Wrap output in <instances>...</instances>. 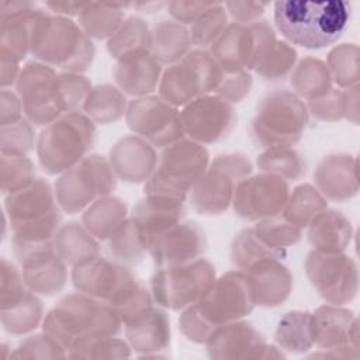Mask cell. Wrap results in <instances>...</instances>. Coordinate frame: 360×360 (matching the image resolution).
Returning <instances> with one entry per match:
<instances>
[{"label":"cell","instance_id":"obj_1","mask_svg":"<svg viewBox=\"0 0 360 360\" xmlns=\"http://www.w3.org/2000/svg\"><path fill=\"white\" fill-rule=\"evenodd\" d=\"M121 321L110 304L82 292L60 300L45 316L44 329L63 349H87L117 335Z\"/></svg>","mask_w":360,"mask_h":360},{"label":"cell","instance_id":"obj_2","mask_svg":"<svg viewBox=\"0 0 360 360\" xmlns=\"http://www.w3.org/2000/svg\"><path fill=\"white\" fill-rule=\"evenodd\" d=\"M255 307L250 284L243 271H229L214 280L179 319L183 333L195 342H208L221 326L248 315Z\"/></svg>","mask_w":360,"mask_h":360},{"label":"cell","instance_id":"obj_3","mask_svg":"<svg viewBox=\"0 0 360 360\" xmlns=\"http://www.w3.org/2000/svg\"><path fill=\"white\" fill-rule=\"evenodd\" d=\"M347 1L290 0L274 3V24L294 45L321 49L336 42L350 20Z\"/></svg>","mask_w":360,"mask_h":360},{"label":"cell","instance_id":"obj_4","mask_svg":"<svg viewBox=\"0 0 360 360\" xmlns=\"http://www.w3.org/2000/svg\"><path fill=\"white\" fill-rule=\"evenodd\" d=\"M56 201L49 183L44 179H35L6 195L4 208L10 219L17 256L30 249L53 243L62 219Z\"/></svg>","mask_w":360,"mask_h":360},{"label":"cell","instance_id":"obj_5","mask_svg":"<svg viewBox=\"0 0 360 360\" xmlns=\"http://www.w3.org/2000/svg\"><path fill=\"white\" fill-rule=\"evenodd\" d=\"M72 280L80 292L110 304L124 322L152 305L141 280L127 267L98 256L76 264Z\"/></svg>","mask_w":360,"mask_h":360},{"label":"cell","instance_id":"obj_6","mask_svg":"<svg viewBox=\"0 0 360 360\" xmlns=\"http://www.w3.org/2000/svg\"><path fill=\"white\" fill-rule=\"evenodd\" d=\"M31 53L44 63L77 73L91 65L94 45L75 21L42 10L35 25Z\"/></svg>","mask_w":360,"mask_h":360},{"label":"cell","instance_id":"obj_7","mask_svg":"<svg viewBox=\"0 0 360 360\" xmlns=\"http://www.w3.org/2000/svg\"><path fill=\"white\" fill-rule=\"evenodd\" d=\"M96 139L93 121L80 112H68L48 124L41 132L37 153L48 174L65 173L91 149Z\"/></svg>","mask_w":360,"mask_h":360},{"label":"cell","instance_id":"obj_8","mask_svg":"<svg viewBox=\"0 0 360 360\" xmlns=\"http://www.w3.org/2000/svg\"><path fill=\"white\" fill-rule=\"evenodd\" d=\"M208 150L191 139L167 145L158 158L152 176L145 183V194L186 200L193 186L208 167Z\"/></svg>","mask_w":360,"mask_h":360},{"label":"cell","instance_id":"obj_9","mask_svg":"<svg viewBox=\"0 0 360 360\" xmlns=\"http://www.w3.org/2000/svg\"><path fill=\"white\" fill-rule=\"evenodd\" d=\"M308 124V110L292 91L276 90L264 96L250 125L252 138L263 148L292 146Z\"/></svg>","mask_w":360,"mask_h":360},{"label":"cell","instance_id":"obj_10","mask_svg":"<svg viewBox=\"0 0 360 360\" xmlns=\"http://www.w3.org/2000/svg\"><path fill=\"white\" fill-rule=\"evenodd\" d=\"M222 76L224 70L214 56L207 51L195 49L165 70L159 93L169 104L184 107L190 101L215 91Z\"/></svg>","mask_w":360,"mask_h":360},{"label":"cell","instance_id":"obj_11","mask_svg":"<svg viewBox=\"0 0 360 360\" xmlns=\"http://www.w3.org/2000/svg\"><path fill=\"white\" fill-rule=\"evenodd\" d=\"M115 187V173L100 155H89L66 170L55 183V195L63 211L76 214Z\"/></svg>","mask_w":360,"mask_h":360},{"label":"cell","instance_id":"obj_12","mask_svg":"<svg viewBox=\"0 0 360 360\" xmlns=\"http://www.w3.org/2000/svg\"><path fill=\"white\" fill-rule=\"evenodd\" d=\"M252 173V165L240 153L219 155L193 186L190 201L201 215H218L226 211L240 180Z\"/></svg>","mask_w":360,"mask_h":360},{"label":"cell","instance_id":"obj_13","mask_svg":"<svg viewBox=\"0 0 360 360\" xmlns=\"http://www.w3.org/2000/svg\"><path fill=\"white\" fill-rule=\"evenodd\" d=\"M215 267L205 259L160 267L150 278L155 301L170 309H183L194 304L214 283Z\"/></svg>","mask_w":360,"mask_h":360},{"label":"cell","instance_id":"obj_14","mask_svg":"<svg viewBox=\"0 0 360 360\" xmlns=\"http://www.w3.org/2000/svg\"><path fill=\"white\" fill-rule=\"evenodd\" d=\"M17 91L27 118L35 125H48L65 114L59 73L49 65L28 62L20 70Z\"/></svg>","mask_w":360,"mask_h":360},{"label":"cell","instance_id":"obj_15","mask_svg":"<svg viewBox=\"0 0 360 360\" xmlns=\"http://www.w3.org/2000/svg\"><path fill=\"white\" fill-rule=\"evenodd\" d=\"M307 276L319 295L330 304L342 305L357 291V266L342 255L312 250L305 263Z\"/></svg>","mask_w":360,"mask_h":360},{"label":"cell","instance_id":"obj_16","mask_svg":"<svg viewBox=\"0 0 360 360\" xmlns=\"http://www.w3.org/2000/svg\"><path fill=\"white\" fill-rule=\"evenodd\" d=\"M125 117L134 132L158 148H166L184 135L180 112L162 97L145 96L132 100Z\"/></svg>","mask_w":360,"mask_h":360},{"label":"cell","instance_id":"obj_17","mask_svg":"<svg viewBox=\"0 0 360 360\" xmlns=\"http://www.w3.org/2000/svg\"><path fill=\"white\" fill-rule=\"evenodd\" d=\"M290 188L287 181L276 174L263 173L240 180L233 194L235 212L248 221H262L284 211Z\"/></svg>","mask_w":360,"mask_h":360},{"label":"cell","instance_id":"obj_18","mask_svg":"<svg viewBox=\"0 0 360 360\" xmlns=\"http://www.w3.org/2000/svg\"><path fill=\"white\" fill-rule=\"evenodd\" d=\"M184 134L197 143H212L225 139L236 124L232 104L219 96H201L180 111Z\"/></svg>","mask_w":360,"mask_h":360},{"label":"cell","instance_id":"obj_19","mask_svg":"<svg viewBox=\"0 0 360 360\" xmlns=\"http://www.w3.org/2000/svg\"><path fill=\"white\" fill-rule=\"evenodd\" d=\"M42 316L41 301L27 287L15 267L1 270V323L10 333H25L37 328Z\"/></svg>","mask_w":360,"mask_h":360},{"label":"cell","instance_id":"obj_20","mask_svg":"<svg viewBox=\"0 0 360 360\" xmlns=\"http://www.w3.org/2000/svg\"><path fill=\"white\" fill-rule=\"evenodd\" d=\"M205 233L195 222H179L162 233L148 252L160 269L194 262L205 252Z\"/></svg>","mask_w":360,"mask_h":360},{"label":"cell","instance_id":"obj_21","mask_svg":"<svg viewBox=\"0 0 360 360\" xmlns=\"http://www.w3.org/2000/svg\"><path fill=\"white\" fill-rule=\"evenodd\" d=\"M186 214L184 200L146 194L132 210L131 221L136 226L145 250L167 229L177 225Z\"/></svg>","mask_w":360,"mask_h":360},{"label":"cell","instance_id":"obj_22","mask_svg":"<svg viewBox=\"0 0 360 360\" xmlns=\"http://www.w3.org/2000/svg\"><path fill=\"white\" fill-rule=\"evenodd\" d=\"M22 278L27 287L37 294L53 295L59 292L66 281L65 260L58 255L53 243L42 245L18 256Z\"/></svg>","mask_w":360,"mask_h":360},{"label":"cell","instance_id":"obj_23","mask_svg":"<svg viewBox=\"0 0 360 360\" xmlns=\"http://www.w3.org/2000/svg\"><path fill=\"white\" fill-rule=\"evenodd\" d=\"M160 62L150 49H136L117 59L114 79L120 89L131 96L145 97L159 82Z\"/></svg>","mask_w":360,"mask_h":360},{"label":"cell","instance_id":"obj_24","mask_svg":"<svg viewBox=\"0 0 360 360\" xmlns=\"http://www.w3.org/2000/svg\"><path fill=\"white\" fill-rule=\"evenodd\" d=\"M158 163L155 149L139 136H125L110 153V165L120 179L128 183L146 181Z\"/></svg>","mask_w":360,"mask_h":360},{"label":"cell","instance_id":"obj_25","mask_svg":"<svg viewBox=\"0 0 360 360\" xmlns=\"http://www.w3.org/2000/svg\"><path fill=\"white\" fill-rule=\"evenodd\" d=\"M243 273L249 280L255 305L276 307L290 295L292 277L278 259L260 260Z\"/></svg>","mask_w":360,"mask_h":360},{"label":"cell","instance_id":"obj_26","mask_svg":"<svg viewBox=\"0 0 360 360\" xmlns=\"http://www.w3.org/2000/svg\"><path fill=\"white\" fill-rule=\"evenodd\" d=\"M357 165L350 155H330L315 172V183L321 193L332 200H346L357 194Z\"/></svg>","mask_w":360,"mask_h":360},{"label":"cell","instance_id":"obj_27","mask_svg":"<svg viewBox=\"0 0 360 360\" xmlns=\"http://www.w3.org/2000/svg\"><path fill=\"white\" fill-rule=\"evenodd\" d=\"M314 343L326 349H342V345H349L350 338L356 339V318L353 312L323 305L312 314Z\"/></svg>","mask_w":360,"mask_h":360},{"label":"cell","instance_id":"obj_28","mask_svg":"<svg viewBox=\"0 0 360 360\" xmlns=\"http://www.w3.org/2000/svg\"><path fill=\"white\" fill-rule=\"evenodd\" d=\"M127 336L138 350L165 349L170 340V322L159 308L148 307L135 316L125 321Z\"/></svg>","mask_w":360,"mask_h":360},{"label":"cell","instance_id":"obj_29","mask_svg":"<svg viewBox=\"0 0 360 360\" xmlns=\"http://www.w3.org/2000/svg\"><path fill=\"white\" fill-rule=\"evenodd\" d=\"M308 226V240L315 250L319 252H342L352 238V225L349 219L335 210H323Z\"/></svg>","mask_w":360,"mask_h":360},{"label":"cell","instance_id":"obj_30","mask_svg":"<svg viewBox=\"0 0 360 360\" xmlns=\"http://www.w3.org/2000/svg\"><path fill=\"white\" fill-rule=\"evenodd\" d=\"M190 31L177 21H160L150 31V52L160 63H176L188 51Z\"/></svg>","mask_w":360,"mask_h":360},{"label":"cell","instance_id":"obj_31","mask_svg":"<svg viewBox=\"0 0 360 360\" xmlns=\"http://www.w3.org/2000/svg\"><path fill=\"white\" fill-rule=\"evenodd\" d=\"M53 248L65 263L73 267L98 255V243L87 228L69 222L59 228L53 238Z\"/></svg>","mask_w":360,"mask_h":360},{"label":"cell","instance_id":"obj_32","mask_svg":"<svg viewBox=\"0 0 360 360\" xmlns=\"http://www.w3.org/2000/svg\"><path fill=\"white\" fill-rule=\"evenodd\" d=\"M82 219L93 236L104 240L127 221V205L117 197L104 195L87 207Z\"/></svg>","mask_w":360,"mask_h":360},{"label":"cell","instance_id":"obj_33","mask_svg":"<svg viewBox=\"0 0 360 360\" xmlns=\"http://www.w3.org/2000/svg\"><path fill=\"white\" fill-rule=\"evenodd\" d=\"M125 8L128 3H86L79 25L90 38H111L125 21Z\"/></svg>","mask_w":360,"mask_h":360},{"label":"cell","instance_id":"obj_34","mask_svg":"<svg viewBox=\"0 0 360 360\" xmlns=\"http://www.w3.org/2000/svg\"><path fill=\"white\" fill-rule=\"evenodd\" d=\"M263 346V336L248 322L226 323L218 328L208 339V349L212 357H226L229 350H255Z\"/></svg>","mask_w":360,"mask_h":360},{"label":"cell","instance_id":"obj_35","mask_svg":"<svg viewBox=\"0 0 360 360\" xmlns=\"http://www.w3.org/2000/svg\"><path fill=\"white\" fill-rule=\"evenodd\" d=\"M83 110L93 122L110 124L118 121L127 112V100L120 89L101 84L90 90Z\"/></svg>","mask_w":360,"mask_h":360},{"label":"cell","instance_id":"obj_36","mask_svg":"<svg viewBox=\"0 0 360 360\" xmlns=\"http://www.w3.org/2000/svg\"><path fill=\"white\" fill-rule=\"evenodd\" d=\"M332 76L322 60L316 58L302 59L291 75V84L297 96L308 101L322 97L330 90Z\"/></svg>","mask_w":360,"mask_h":360},{"label":"cell","instance_id":"obj_37","mask_svg":"<svg viewBox=\"0 0 360 360\" xmlns=\"http://www.w3.org/2000/svg\"><path fill=\"white\" fill-rule=\"evenodd\" d=\"M284 256L285 250L270 246L256 233L253 228L240 231L233 239L231 249L232 262L240 270H246L264 259H281Z\"/></svg>","mask_w":360,"mask_h":360},{"label":"cell","instance_id":"obj_38","mask_svg":"<svg viewBox=\"0 0 360 360\" xmlns=\"http://www.w3.org/2000/svg\"><path fill=\"white\" fill-rule=\"evenodd\" d=\"M276 340L287 350H308L314 343L312 314L302 311L285 314L278 322Z\"/></svg>","mask_w":360,"mask_h":360},{"label":"cell","instance_id":"obj_39","mask_svg":"<svg viewBox=\"0 0 360 360\" xmlns=\"http://www.w3.org/2000/svg\"><path fill=\"white\" fill-rule=\"evenodd\" d=\"M326 208V200L316 188L311 184H301L288 195L283 217L298 228H304Z\"/></svg>","mask_w":360,"mask_h":360},{"label":"cell","instance_id":"obj_40","mask_svg":"<svg viewBox=\"0 0 360 360\" xmlns=\"http://www.w3.org/2000/svg\"><path fill=\"white\" fill-rule=\"evenodd\" d=\"M108 52L115 59L136 49H150V31L139 17H128L115 34L108 38Z\"/></svg>","mask_w":360,"mask_h":360},{"label":"cell","instance_id":"obj_41","mask_svg":"<svg viewBox=\"0 0 360 360\" xmlns=\"http://www.w3.org/2000/svg\"><path fill=\"white\" fill-rule=\"evenodd\" d=\"M257 166L266 173L283 179H298L305 173L302 156L290 146L267 148L257 156Z\"/></svg>","mask_w":360,"mask_h":360},{"label":"cell","instance_id":"obj_42","mask_svg":"<svg viewBox=\"0 0 360 360\" xmlns=\"http://www.w3.org/2000/svg\"><path fill=\"white\" fill-rule=\"evenodd\" d=\"M295 49L285 41H274L255 65L253 70L264 80H280L294 68Z\"/></svg>","mask_w":360,"mask_h":360},{"label":"cell","instance_id":"obj_43","mask_svg":"<svg viewBox=\"0 0 360 360\" xmlns=\"http://www.w3.org/2000/svg\"><path fill=\"white\" fill-rule=\"evenodd\" d=\"M228 27V11L224 3L211 4L195 18L190 28L191 42L200 46L212 45Z\"/></svg>","mask_w":360,"mask_h":360},{"label":"cell","instance_id":"obj_44","mask_svg":"<svg viewBox=\"0 0 360 360\" xmlns=\"http://www.w3.org/2000/svg\"><path fill=\"white\" fill-rule=\"evenodd\" d=\"M328 69L332 79L346 89L356 87L359 80V48L354 44H342L328 55Z\"/></svg>","mask_w":360,"mask_h":360},{"label":"cell","instance_id":"obj_45","mask_svg":"<svg viewBox=\"0 0 360 360\" xmlns=\"http://www.w3.org/2000/svg\"><path fill=\"white\" fill-rule=\"evenodd\" d=\"M111 255L124 263L135 264L142 260L145 248L139 232L131 219H127L110 238Z\"/></svg>","mask_w":360,"mask_h":360},{"label":"cell","instance_id":"obj_46","mask_svg":"<svg viewBox=\"0 0 360 360\" xmlns=\"http://www.w3.org/2000/svg\"><path fill=\"white\" fill-rule=\"evenodd\" d=\"M35 180V167L25 155L1 153V190L4 194L25 187Z\"/></svg>","mask_w":360,"mask_h":360},{"label":"cell","instance_id":"obj_47","mask_svg":"<svg viewBox=\"0 0 360 360\" xmlns=\"http://www.w3.org/2000/svg\"><path fill=\"white\" fill-rule=\"evenodd\" d=\"M253 229L256 233L276 249L285 250L287 246L297 243L301 239V228L285 219L284 217H271L259 221Z\"/></svg>","mask_w":360,"mask_h":360},{"label":"cell","instance_id":"obj_48","mask_svg":"<svg viewBox=\"0 0 360 360\" xmlns=\"http://www.w3.org/2000/svg\"><path fill=\"white\" fill-rule=\"evenodd\" d=\"M34 135L31 124L25 120L1 127V153L25 155L34 146Z\"/></svg>","mask_w":360,"mask_h":360},{"label":"cell","instance_id":"obj_49","mask_svg":"<svg viewBox=\"0 0 360 360\" xmlns=\"http://www.w3.org/2000/svg\"><path fill=\"white\" fill-rule=\"evenodd\" d=\"M252 87V76L248 70L238 72H224L222 80L218 86L217 96L222 97L229 103H239L249 94Z\"/></svg>","mask_w":360,"mask_h":360},{"label":"cell","instance_id":"obj_50","mask_svg":"<svg viewBox=\"0 0 360 360\" xmlns=\"http://www.w3.org/2000/svg\"><path fill=\"white\" fill-rule=\"evenodd\" d=\"M311 112L322 121H336L345 117V100L343 93L330 89L319 98L309 101Z\"/></svg>","mask_w":360,"mask_h":360},{"label":"cell","instance_id":"obj_51","mask_svg":"<svg viewBox=\"0 0 360 360\" xmlns=\"http://www.w3.org/2000/svg\"><path fill=\"white\" fill-rule=\"evenodd\" d=\"M269 4L262 1H228L224 6L235 22L249 25L259 21Z\"/></svg>","mask_w":360,"mask_h":360},{"label":"cell","instance_id":"obj_52","mask_svg":"<svg viewBox=\"0 0 360 360\" xmlns=\"http://www.w3.org/2000/svg\"><path fill=\"white\" fill-rule=\"evenodd\" d=\"M211 4V1H169L167 10L174 21L186 25L193 24L195 18Z\"/></svg>","mask_w":360,"mask_h":360},{"label":"cell","instance_id":"obj_53","mask_svg":"<svg viewBox=\"0 0 360 360\" xmlns=\"http://www.w3.org/2000/svg\"><path fill=\"white\" fill-rule=\"evenodd\" d=\"M21 100L7 89L1 90V127L15 124L22 120Z\"/></svg>","mask_w":360,"mask_h":360},{"label":"cell","instance_id":"obj_54","mask_svg":"<svg viewBox=\"0 0 360 360\" xmlns=\"http://www.w3.org/2000/svg\"><path fill=\"white\" fill-rule=\"evenodd\" d=\"M86 3H77V1H65V3H58V1H46L45 7L48 11H52L58 15L62 17H72V15H80L82 10L84 8Z\"/></svg>","mask_w":360,"mask_h":360},{"label":"cell","instance_id":"obj_55","mask_svg":"<svg viewBox=\"0 0 360 360\" xmlns=\"http://www.w3.org/2000/svg\"><path fill=\"white\" fill-rule=\"evenodd\" d=\"M128 7L139 10L142 13H155V11L163 8V7H167V3H163V1H135V3H128Z\"/></svg>","mask_w":360,"mask_h":360}]
</instances>
